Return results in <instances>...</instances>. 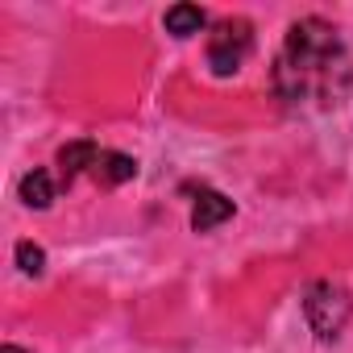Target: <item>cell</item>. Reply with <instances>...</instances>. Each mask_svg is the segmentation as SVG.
<instances>
[{
  "mask_svg": "<svg viewBox=\"0 0 353 353\" xmlns=\"http://www.w3.org/2000/svg\"><path fill=\"white\" fill-rule=\"evenodd\" d=\"M21 200H26V208H50L54 204V179H50V170H42V166H34L30 174H21Z\"/></svg>",
  "mask_w": 353,
  "mask_h": 353,
  "instance_id": "ba28073f",
  "label": "cell"
},
{
  "mask_svg": "<svg viewBox=\"0 0 353 353\" xmlns=\"http://www.w3.org/2000/svg\"><path fill=\"white\" fill-rule=\"evenodd\" d=\"M17 266H21L30 279H38V274L46 270V254H42V245H34V241H21V245H17Z\"/></svg>",
  "mask_w": 353,
  "mask_h": 353,
  "instance_id": "9c48e42d",
  "label": "cell"
},
{
  "mask_svg": "<svg viewBox=\"0 0 353 353\" xmlns=\"http://www.w3.org/2000/svg\"><path fill=\"white\" fill-rule=\"evenodd\" d=\"M349 50L328 21L303 17L287 30V42L274 59V92L287 108H336L349 92Z\"/></svg>",
  "mask_w": 353,
  "mask_h": 353,
  "instance_id": "6da1fadb",
  "label": "cell"
},
{
  "mask_svg": "<svg viewBox=\"0 0 353 353\" xmlns=\"http://www.w3.org/2000/svg\"><path fill=\"white\" fill-rule=\"evenodd\" d=\"M137 174V162L129 158V154H117V150H104L100 158H96V166H92V179L100 183V188H121V183H129Z\"/></svg>",
  "mask_w": 353,
  "mask_h": 353,
  "instance_id": "8992f818",
  "label": "cell"
},
{
  "mask_svg": "<svg viewBox=\"0 0 353 353\" xmlns=\"http://www.w3.org/2000/svg\"><path fill=\"white\" fill-rule=\"evenodd\" d=\"M250 50H254V26L245 17H225L208 34V67L216 75H237Z\"/></svg>",
  "mask_w": 353,
  "mask_h": 353,
  "instance_id": "3957f363",
  "label": "cell"
},
{
  "mask_svg": "<svg viewBox=\"0 0 353 353\" xmlns=\"http://www.w3.org/2000/svg\"><path fill=\"white\" fill-rule=\"evenodd\" d=\"M162 26H166V34H174V38H192V34H200V30L208 26V13L196 9V5H170L166 17H162Z\"/></svg>",
  "mask_w": 353,
  "mask_h": 353,
  "instance_id": "52a82bcc",
  "label": "cell"
},
{
  "mask_svg": "<svg viewBox=\"0 0 353 353\" xmlns=\"http://www.w3.org/2000/svg\"><path fill=\"white\" fill-rule=\"evenodd\" d=\"M100 154H104V150H100L96 141H67V145L59 150V174H63V183H75L83 170H92Z\"/></svg>",
  "mask_w": 353,
  "mask_h": 353,
  "instance_id": "5b68a950",
  "label": "cell"
},
{
  "mask_svg": "<svg viewBox=\"0 0 353 353\" xmlns=\"http://www.w3.org/2000/svg\"><path fill=\"white\" fill-rule=\"evenodd\" d=\"M0 353H26L21 345H5V349H0Z\"/></svg>",
  "mask_w": 353,
  "mask_h": 353,
  "instance_id": "30bf717a",
  "label": "cell"
},
{
  "mask_svg": "<svg viewBox=\"0 0 353 353\" xmlns=\"http://www.w3.org/2000/svg\"><path fill=\"white\" fill-rule=\"evenodd\" d=\"M233 216V200L221 196V192H200L196 196V208H192V229L196 233H212L216 225H225Z\"/></svg>",
  "mask_w": 353,
  "mask_h": 353,
  "instance_id": "277c9868",
  "label": "cell"
},
{
  "mask_svg": "<svg viewBox=\"0 0 353 353\" xmlns=\"http://www.w3.org/2000/svg\"><path fill=\"white\" fill-rule=\"evenodd\" d=\"M349 307H353V303H349V291L336 287L332 279L312 283L307 295H303V316H307V324H312V332H316L320 341H332V336L345 328Z\"/></svg>",
  "mask_w": 353,
  "mask_h": 353,
  "instance_id": "7a4b0ae2",
  "label": "cell"
}]
</instances>
